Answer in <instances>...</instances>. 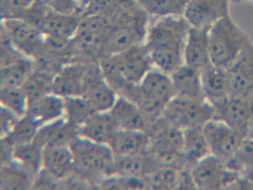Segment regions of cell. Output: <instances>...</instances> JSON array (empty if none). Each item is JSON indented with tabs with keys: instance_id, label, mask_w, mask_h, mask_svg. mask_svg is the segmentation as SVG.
<instances>
[{
	"instance_id": "obj_1",
	"label": "cell",
	"mask_w": 253,
	"mask_h": 190,
	"mask_svg": "<svg viewBox=\"0 0 253 190\" xmlns=\"http://www.w3.org/2000/svg\"><path fill=\"white\" fill-rule=\"evenodd\" d=\"M175 96L171 75L154 67L138 85L131 88L126 97L135 102L153 123Z\"/></svg>"
},
{
	"instance_id": "obj_2",
	"label": "cell",
	"mask_w": 253,
	"mask_h": 190,
	"mask_svg": "<svg viewBox=\"0 0 253 190\" xmlns=\"http://www.w3.org/2000/svg\"><path fill=\"white\" fill-rule=\"evenodd\" d=\"M75 172L85 179L100 181L114 175L115 156L109 145L78 135L70 145Z\"/></svg>"
},
{
	"instance_id": "obj_3",
	"label": "cell",
	"mask_w": 253,
	"mask_h": 190,
	"mask_svg": "<svg viewBox=\"0 0 253 190\" xmlns=\"http://www.w3.org/2000/svg\"><path fill=\"white\" fill-rule=\"evenodd\" d=\"M209 40L211 63L225 68L233 63L250 42L229 14L211 25Z\"/></svg>"
},
{
	"instance_id": "obj_4",
	"label": "cell",
	"mask_w": 253,
	"mask_h": 190,
	"mask_svg": "<svg viewBox=\"0 0 253 190\" xmlns=\"http://www.w3.org/2000/svg\"><path fill=\"white\" fill-rule=\"evenodd\" d=\"M150 151L161 166L186 165L183 156V130L160 117L148 130Z\"/></svg>"
},
{
	"instance_id": "obj_5",
	"label": "cell",
	"mask_w": 253,
	"mask_h": 190,
	"mask_svg": "<svg viewBox=\"0 0 253 190\" xmlns=\"http://www.w3.org/2000/svg\"><path fill=\"white\" fill-rule=\"evenodd\" d=\"M214 107L207 99L175 96L169 101L161 117L181 129L203 127L214 117Z\"/></svg>"
},
{
	"instance_id": "obj_6",
	"label": "cell",
	"mask_w": 253,
	"mask_h": 190,
	"mask_svg": "<svg viewBox=\"0 0 253 190\" xmlns=\"http://www.w3.org/2000/svg\"><path fill=\"white\" fill-rule=\"evenodd\" d=\"M152 18L145 40L149 50L158 48H185L192 26L184 16Z\"/></svg>"
},
{
	"instance_id": "obj_7",
	"label": "cell",
	"mask_w": 253,
	"mask_h": 190,
	"mask_svg": "<svg viewBox=\"0 0 253 190\" xmlns=\"http://www.w3.org/2000/svg\"><path fill=\"white\" fill-rule=\"evenodd\" d=\"M190 173L195 188L204 190L228 188L241 177L238 172L228 168L226 162L212 154L194 163Z\"/></svg>"
},
{
	"instance_id": "obj_8",
	"label": "cell",
	"mask_w": 253,
	"mask_h": 190,
	"mask_svg": "<svg viewBox=\"0 0 253 190\" xmlns=\"http://www.w3.org/2000/svg\"><path fill=\"white\" fill-rule=\"evenodd\" d=\"M2 28L14 48L32 59L39 57L45 38L42 31L21 19H2Z\"/></svg>"
},
{
	"instance_id": "obj_9",
	"label": "cell",
	"mask_w": 253,
	"mask_h": 190,
	"mask_svg": "<svg viewBox=\"0 0 253 190\" xmlns=\"http://www.w3.org/2000/svg\"><path fill=\"white\" fill-rule=\"evenodd\" d=\"M110 27V19L106 16H83L72 38L76 51L99 57Z\"/></svg>"
},
{
	"instance_id": "obj_10",
	"label": "cell",
	"mask_w": 253,
	"mask_h": 190,
	"mask_svg": "<svg viewBox=\"0 0 253 190\" xmlns=\"http://www.w3.org/2000/svg\"><path fill=\"white\" fill-rule=\"evenodd\" d=\"M210 152L224 162L230 160L242 144L245 137L217 119L203 126Z\"/></svg>"
},
{
	"instance_id": "obj_11",
	"label": "cell",
	"mask_w": 253,
	"mask_h": 190,
	"mask_svg": "<svg viewBox=\"0 0 253 190\" xmlns=\"http://www.w3.org/2000/svg\"><path fill=\"white\" fill-rule=\"evenodd\" d=\"M227 71L230 95L253 101V45L250 42Z\"/></svg>"
},
{
	"instance_id": "obj_12",
	"label": "cell",
	"mask_w": 253,
	"mask_h": 190,
	"mask_svg": "<svg viewBox=\"0 0 253 190\" xmlns=\"http://www.w3.org/2000/svg\"><path fill=\"white\" fill-rule=\"evenodd\" d=\"M211 105L214 110L213 118L221 120L247 138L251 117L252 101L230 95L212 102Z\"/></svg>"
},
{
	"instance_id": "obj_13",
	"label": "cell",
	"mask_w": 253,
	"mask_h": 190,
	"mask_svg": "<svg viewBox=\"0 0 253 190\" xmlns=\"http://www.w3.org/2000/svg\"><path fill=\"white\" fill-rule=\"evenodd\" d=\"M82 96L97 112H107L115 105L118 93L105 79L99 65L88 67Z\"/></svg>"
},
{
	"instance_id": "obj_14",
	"label": "cell",
	"mask_w": 253,
	"mask_h": 190,
	"mask_svg": "<svg viewBox=\"0 0 253 190\" xmlns=\"http://www.w3.org/2000/svg\"><path fill=\"white\" fill-rule=\"evenodd\" d=\"M228 15L227 0H190L184 17L194 28L211 27Z\"/></svg>"
},
{
	"instance_id": "obj_15",
	"label": "cell",
	"mask_w": 253,
	"mask_h": 190,
	"mask_svg": "<svg viewBox=\"0 0 253 190\" xmlns=\"http://www.w3.org/2000/svg\"><path fill=\"white\" fill-rule=\"evenodd\" d=\"M88 68L78 62L62 67L53 77L52 93L63 98L82 95Z\"/></svg>"
},
{
	"instance_id": "obj_16",
	"label": "cell",
	"mask_w": 253,
	"mask_h": 190,
	"mask_svg": "<svg viewBox=\"0 0 253 190\" xmlns=\"http://www.w3.org/2000/svg\"><path fill=\"white\" fill-rule=\"evenodd\" d=\"M109 112L119 129L147 132L152 123L135 102L122 95Z\"/></svg>"
},
{
	"instance_id": "obj_17",
	"label": "cell",
	"mask_w": 253,
	"mask_h": 190,
	"mask_svg": "<svg viewBox=\"0 0 253 190\" xmlns=\"http://www.w3.org/2000/svg\"><path fill=\"white\" fill-rule=\"evenodd\" d=\"M81 13H64L47 7L38 28L45 36L72 39L82 19Z\"/></svg>"
},
{
	"instance_id": "obj_18",
	"label": "cell",
	"mask_w": 253,
	"mask_h": 190,
	"mask_svg": "<svg viewBox=\"0 0 253 190\" xmlns=\"http://www.w3.org/2000/svg\"><path fill=\"white\" fill-rule=\"evenodd\" d=\"M211 27H191L184 48V64L202 70L211 63L209 33Z\"/></svg>"
},
{
	"instance_id": "obj_19",
	"label": "cell",
	"mask_w": 253,
	"mask_h": 190,
	"mask_svg": "<svg viewBox=\"0 0 253 190\" xmlns=\"http://www.w3.org/2000/svg\"><path fill=\"white\" fill-rule=\"evenodd\" d=\"M78 136V128L62 117L41 126L34 142L42 148L54 145H69Z\"/></svg>"
},
{
	"instance_id": "obj_20",
	"label": "cell",
	"mask_w": 253,
	"mask_h": 190,
	"mask_svg": "<svg viewBox=\"0 0 253 190\" xmlns=\"http://www.w3.org/2000/svg\"><path fill=\"white\" fill-rule=\"evenodd\" d=\"M109 146L116 157L149 152L150 138L146 131L118 129Z\"/></svg>"
},
{
	"instance_id": "obj_21",
	"label": "cell",
	"mask_w": 253,
	"mask_h": 190,
	"mask_svg": "<svg viewBox=\"0 0 253 190\" xmlns=\"http://www.w3.org/2000/svg\"><path fill=\"white\" fill-rule=\"evenodd\" d=\"M42 169L58 181L66 179L74 173L73 155L69 145H54L44 148Z\"/></svg>"
},
{
	"instance_id": "obj_22",
	"label": "cell",
	"mask_w": 253,
	"mask_h": 190,
	"mask_svg": "<svg viewBox=\"0 0 253 190\" xmlns=\"http://www.w3.org/2000/svg\"><path fill=\"white\" fill-rule=\"evenodd\" d=\"M118 129L109 111L97 112L78 128V135L93 142L109 145Z\"/></svg>"
},
{
	"instance_id": "obj_23",
	"label": "cell",
	"mask_w": 253,
	"mask_h": 190,
	"mask_svg": "<svg viewBox=\"0 0 253 190\" xmlns=\"http://www.w3.org/2000/svg\"><path fill=\"white\" fill-rule=\"evenodd\" d=\"M203 91L206 99L211 103L230 95L227 68L210 63L201 70Z\"/></svg>"
},
{
	"instance_id": "obj_24",
	"label": "cell",
	"mask_w": 253,
	"mask_h": 190,
	"mask_svg": "<svg viewBox=\"0 0 253 190\" xmlns=\"http://www.w3.org/2000/svg\"><path fill=\"white\" fill-rule=\"evenodd\" d=\"M160 166L150 151L135 155L115 156L114 175L147 178Z\"/></svg>"
},
{
	"instance_id": "obj_25",
	"label": "cell",
	"mask_w": 253,
	"mask_h": 190,
	"mask_svg": "<svg viewBox=\"0 0 253 190\" xmlns=\"http://www.w3.org/2000/svg\"><path fill=\"white\" fill-rule=\"evenodd\" d=\"M176 96L204 100L201 71L183 64L171 74Z\"/></svg>"
},
{
	"instance_id": "obj_26",
	"label": "cell",
	"mask_w": 253,
	"mask_h": 190,
	"mask_svg": "<svg viewBox=\"0 0 253 190\" xmlns=\"http://www.w3.org/2000/svg\"><path fill=\"white\" fill-rule=\"evenodd\" d=\"M41 125L64 117L65 98L54 93L44 95L28 105L27 112Z\"/></svg>"
},
{
	"instance_id": "obj_27",
	"label": "cell",
	"mask_w": 253,
	"mask_h": 190,
	"mask_svg": "<svg viewBox=\"0 0 253 190\" xmlns=\"http://www.w3.org/2000/svg\"><path fill=\"white\" fill-rule=\"evenodd\" d=\"M211 154L203 127L183 129V156L189 166Z\"/></svg>"
},
{
	"instance_id": "obj_28",
	"label": "cell",
	"mask_w": 253,
	"mask_h": 190,
	"mask_svg": "<svg viewBox=\"0 0 253 190\" xmlns=\"http://www.w3.org/2000/svg\"><path fill=\"white\" fill-rule=\"evenodd\" d=\"M35 179V175L13 160L2 165V190H27L32 188Z\"/></svg>"
},
{
	"instance_id": "obj_29",
	"label": "cell",
	"mask_w": 253,
	"mask_h": 190,
	"mask_svg": "<svg viewBox=\"0 0 253 190\" xmlns=\"http://www.w3.org/2000/svg\"><path fill=\"white\" fill-rule=\"evenodd\" d=\"M42 151L43 148L34 141L17 145L13 150L11 160L18 163L37 178L42 169Z\"/></svg>"
},
{
	"instance_id": "obj_30",
	"label": "cell",
	"mask_w": 253,
	"mask_h": 190,
	"mask_svg": "<svg viewBox=\"0 0 253 190\" xmlns=\"http://www.w3.org/2000/svg\"><path fill=\"white\" fill-rule=\"evenodd\" d=\"M149 50L154 67L169 75L184 64V48H158Z\"/></svg>"
},
{
	"instance_id": "obj_31",
	"label": "cell",
	"mask_w": 253,
	"mask_h": 190,
	"mask_svg": "<svg viewBox=\"0 0 253 190\" xmlns=\"http://www.w3.org/2000/svg\"><path fill=\"white\" fill-rule=\"evenodd\" d=\"M42 125L29 114L22 116L16 123L12 131L2 140L12 147L33 142Z\"/></svg>"
},
{
	"instance_id": "obj_32",
	"label": "cell",
	"mask_w": 253,
	"mask_h": 190,
	"mask_svg": "<svg viewBox=\"0 0 253 190\" xmlns=\"http://www.w3.org/2000/svg\"><path fill=\"white\" fill-rule=\"evenodd\" d=\"M226 166L236 171L241 177L253 184V139L245 138L233 157L226 162Z\"/></svg>"
},
{
	"instance_id": "obj_33",
	"label": "cell",
	"mask_w": 253,
	"mask_h": 190,
	"mask_svg": "<svg viewBox=\"0 0 253 190\" xmlns=\"http://www.w3.org/2000/svg\"><path fill=\"white\" fill-rule=\"evenodd\" d=\"M97 111L82 95L65 98L64 117L74 126L79 128Z\"/></svg>"
},
{
	"instance_id": "obj_34",
	"label": "cell",
	"mask_w": 253,
	"mask_h": 190,
	"mask_svg": "<svg viewBox=\"0 0 253 190\" xmlns=\"http://www.w3.org/2000/svg\"><path fill=\"white\" fill-rule=\"evenodd\" d=\"M151 17L183 16L190 0H137Z\"/></svg>"
},
{
	"instance_id": "obj_35",
	"label": "cell",
	"mask_w": 253,
	"mask_h": 190,
	"mask_svg": "<svg viewBox=\"0 0 253 190\" xmlns=\"http://www.w3.org/2000/svg\"><path fill=\"white\" fill-rule=\"evenodd\" d=\"M53 77L45 71L34 70L24 86L23 90L27 96L29 103L44 95L52 93Z\"/></svg>"
},
{
	"instance_id": "obj_36",
	"label": "cell",
	"mask_w": 253,
	"mask_h": 190,
	"mask_svg": "<svg viewBox=\"0 0 253 190\" xmlns=\"http://www.w3.org/2000/svg\"><path fill=\"white\" fill-rule=\"evenodd\" d=\"M1 105L22 117L27 112L29 100L23 87L1 86Z\"/></svg>"
},
{
	"instance_id": "obj_37",
	"label": "cell",
	"mask_w": 253,
	"mask_h": 190,
	"mask_svg": "<svg viewBox=\"0 0 253 190\" xmlns=\"http://www.w3.org/2000/svg\"><path fill=\"white\" fill-rule=\"evenodd\" d=\"M180 171L172 166H158L147 177L150 189L177 188Z\"/></svg>"
},
{
	"instance_id": "obj_38",
	"label": "cell",
	"mask_w": 253,
	"mask_h": 190,
	"mask_svg": "<svg viewBox=\"0 0 253 190\" xmlns=\"http://www.w3.org/2000/svg\"><path fill=\"white\" fill-rule=\"evenodd\" d=\"M125 0H91L84 7L83 16L100 15L110 18Z\"/></svg>"
},
{
	"instance_id": "obj_39",
	"label": "cell",
	"mask_w": 253,
	"mask_h": 190,
	"mask_svg": "<svg viewBox=\"0 0 253 190\" xmlns=\"http://www.w3.org/2000/svg\"><path fill=\"white\" fill-rule=\"evenodd\" d=\"M35 0H1L2 19H21Z\"/></svg>"
},
{
	"instance_id": "obj_40",
	"label": "cell",
	"mask_w": 253,
	"mask_h": 190,
	"mask_svg": "<svg viewBox=\"0 0 253 190\" xmlns=\"http://www.w3.org/2000/svg\"><path fill=\"white\" fill-rule=\"evenodd\" d=\"M50 9L64 13H81L84 8L77 0H36Z\"/></svg>"
},
{
	"instance_id": "obj_41",
	"label": "cell",
	"mask_w": 253,
	"mask_h": 190,
	"mask_svg": "<svg viewBox=\"0 0 253 190\" xmlns=\"http://www.w3.org/2000/svg\"><path fill=\"white\" fill-rule=\"evenodd\" d=\"M20 117L15 113L1 105V138H5L12 131Z\"/></svg>"
},
{
	"instance_id": "obj_42",
	"label": "cell",
	"mask_w": 253,
	"mask_h": 190,
	"mask_svg": "<svg viewBox=\"0 0 253 190\" xmlns=\"http://www.w3.org/2000/svg\"><path fill=\"white\" fill-rule=\"evenodd\" d=\"M251 117H250V125H249L248 135L247 138L253 139V101H252Z\"/></svg>"
}]
</instances>
